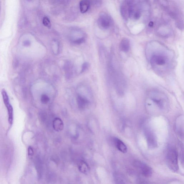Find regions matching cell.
<instances>
[{
  "label": "cell",
  "mask_w": 184,
  "mask_h": 184,
  "mask_svg": "<svg viewBox=\"0 0 184 184\" xmlns=\"http://www.w3.org/2000/svg\"><path fill=\"white\" fill-rule=\"evenodd\" d=\"M30 44V42L29 41H26L23 42V45L25 47H28Z\"/></svg>",
  "instance_id": "obj_23"
},
{
  "label": "cell",
  "mask_w": 184,
  "mask_h": 184,
  "mask_svg": "<svg viewBox=\"0 0 184 184\" xmlns=\"http://www.w3.org/2000/svg\"><path fill=\"white\" fill-rule=\"evenodd\" d=\"M3 100L5 105L9 103V98L7 92L5 89H3L1 92Z\"/></svg>",
  "instance_id": "obj_15"
},
{
  "label": "cell",
  "mask_w": 184,
  "mask_h": 184,
  "mask_svg": "<svg viewBox=\"0 0 184 184\" xmlns=\"http://www.w3.org/2000/svg\"><path fill=\"white\" fill-rule=\"evenodd\" d=\"M84 41V39L83 38H81L75 41L74 42L75 44H80L83 43Z\"/></svg>",
  "instance_id": "obj_22"
},
{
  "label": "cell",
  "mask_w": 184,
  "mask_h": 184,
  "mask_svg": "<svg viewBox=\"0 0 184 184\" xmlns=\"http://www.w3.org/2000/svg\"><path fill=\"white\" fill-rule=\"evenodd\" d=\"M166 162L168 167L174 172L178 171V154L174 148L169 147L166 156Z\"/></svg>",
  "instance_id": "obj_1"
},
{
  "label": "cell",
  "mask_w": 184,
  "mask_h": 184,
  "mask_svg": "<svg viewBox=\"0 0 184 184\" xmlns=\"http://www.w3.org/2000/svg\"><path fill=\"white\" fill-rule=\"evenodd\" d=\"M115 179L116 181L117 182V183H125V180L120 174H117L115 175Z\"/></svg>",
  "instance_id": "obj_16"
},
{
  "label": "cell",
  "mask_w": 184,
  "mask_h": 184,
  "mask_svg": "<svg viewBox=\"0 0 184 184\" xmlns=\"http://www.w3.org/2000/svg\"><path fill=\"white\" fill-rule=\"evenodd\" d=\"M28 153H29V156L30 158H31L33 156V150L32 148L30 147L29 148H28Z\"/></svg>",
  "instance_id": "obj_20"
},
{
  "label": "cell",
  "mask_w": 184,
  "mask_h": 184,
  "mask_svg": "<svg viewBox=\"0 0 184 184\" xmlns=\"http://www.w3.org/2000/svg\"><path fill=\"white\" fill-rule=\"evenodd\" d=\"M151 99L160 109H163L167 103V98L164 94L158 91H152L149 93Z\"/></svg>",
  "instance_id": "obj_3"
},
{
  "label": "cell",
  "mask_w": 184,
  "mask_h": 184,
  "mask_svg": "<svg viewBox=\"0 0 184 184\" xmlns=\"http://www.w3.org/2000/svg\"><path fill=\"white\" fill-rule=\"evenodd\" d=\"M114 80L117 93L119 95H123L125 91L126 84L125 78L122 73L117 69L114 72Z\"/></svg>",
  "instance_id": "obj_2"
},
{
  "label": "cell",
  "mask_w": 184,
  "mask_h": 184,
  "mask_svg": "<svg viewBox=\"0 0 184 184\" xmlns=\"http://www.w3.org/2000/svg\"><path fill=\"white\" fill-rule=\"evenodd\" d=\"M41 102L44 104H46L49 101V98L46 95L44 94L42 96L41 99Z\"/></svg>",
  "instance_id": "obj_18"
},
{
  "label": "cell",
  "mask_w": 184,
  "mask_h": 184,
  "mask_svg": "<svg viewBox=\"0 0 184 184\" xmlns=\"http://www.w3.org/2000/svg\"><path fill=\"white\" fill-rule=\"evenodd\" d=\"M113 141L118 150L122 153H126L127 151V146L121 140L117 138L114 137L113 139Z\"/></svg>",
  "instance_id": "obj_9"
},
{
  "label": "cell",
  "mask_w": 184,
  "mask_h": 184,
  "mask_svg": "<svg viewBox=\"0 0 184 184\" xmlns=\"http://www.w3.org/2000/svg\"><path fill=\"white\" fill-rule=\"evenodd\" d=\"M145 136L149 147L152 148L155 147L157 145L156 138L154 133L150 130H146Z\"/></svg>",
  "instance_id": "obj_8"
},
{
  "label": "cell",
  "mask_w": 184,
  "mask_h": 184,
  "mask_svg": "<svg viewBox=\"0 0 184 184\" xmlns=\"http://www.w3.org/2000/svg\"><path fill=\"white\" fill-rule=\"evenodd\" d=\"M133 166L145 177H150L152 175V168L146 164L139 160H135Z\"/></svg>",
  "instance_id": "obj_5"
},
{
  "label": "cell",
  "mask_w": 184,
  "mask_h": 184,
  "mask_svg": "<svg viewBox=\"0 0 184 184\" xmlns=\"http://www.w3.org/2000/svg\"><path fill=\"white\" fill-rule=\"evenodd\" d=\"M98 23L100 26L103 29H106L111 26L112 21L109 16L103 13L100 16L98 20Z\"/></svg>",
  "instance_id": "obj_6"
},
{
  "label": "cell",
  "mask_w": 184,
  "mask_h": 184,
  "mask_svg": "<svg viewBox=\"0 0 184 184\" xmlns=\"http://www.w3.org/2000/svg\"><path fill=\"white\" fill-rule=\"evenodd\" d=\"M153 23H152V22H151V23H149V26H153Z\"/></svg>",
  "instance_id": "obj_24"
},
{
  "label": "cell",
  "mask_w": 184,
  "mask_h": 184,
  "mask_svg": "<svg viewBox=\"0 0 184 184\" xmlns=\"http://www.w3.org/2000/svg\"><path fill=\"white\" fill-rule=\"evenodd\" d=\"M130 42L128 39L124 38L120 42L119 48L121 51L124 52H127L130 50Z\"/></svg>",
  "instance_id": "obj_10"
},
{
  "label": "cell",
  "mask_w": 184,
  "mask_h": 184,
  "mask_svg": "<svg viewBox=\"0 0 184 184\" xmlns=\"http://www.w3.org/2000/svg\"><path fill=\"white\" fill-rule=\"evenodd\" d=\"M90 5V0H81L80 3V11L81 13H84L87 12Z\"/></svg>",
  "instance_id": "obj_11"
},
{
  "label": "cell",
  "mask_w": 184,
  "mask_h": 184,
  "mask_svg": "<svg viewBox=\"0 0 184 184\" xmlns=\"http://www.w3.org/2000/svg\"><path fill=\"white\" fill-rule=\"evenodd\" d=\"M168 59L165 53L157 51L152 54L150 61L152 65L161 67L166 65Z\"/></svg>",
  "instance_id": "obj_4"
},
{
  "label": "cell",
  "mask_w": 184,
  "mask_h": 184,
  "mask_svg": "<svg viewBox=\"0 0 184 184\" xmlns=\"http://www.w3.org/2000/svg\"><path fill=\"white\" fill-rule=\"evenodd\" d=\"M88 64L87 63H85L83 64L82 69L81 72H84L87 69Z\"/></svg>",
  "instance_id": "obj_21"
},
{
  "label": "cell",
  "mask_w": 184,
  "mask_h": 184,
  "mask_svg": "<svg viewBox=\"0 0 184 184\" xmlns=\"http://www.w3.org/2000/svg\"><path fill=\"white\" fill-rule=\"evenodd\" d=\"M53 127L54 130L56 131H60L64 128L63 123L61 119L56 118L53 122Z\"/></svg>",
  "instance_id": "obj_12"
},
{
  "label": "cell",
  "mask_w": 184,
  "mask_h": 184,
  "mask_svg": "<svg viewBox=\"0 0 184 184\" xmlns=\"http://www.w3.org/2000/svg\"><path fill=\"white\" fill-rule=\"evenodd\" d=\"M77 102L78 107L81 109H84L85 108L88 103L87 99L80 95L78 96L77 97Z\"/></svg>",
  "instance_id": "obj_14"
},
{
  "label": "cell",
  "mask_w": 184,
  "mask_h": 184,
  "mask_svg": "<svg viewBox=\"0 0 184 184\" xmlns=\"http://www.w3.org/2000/svg\"><path fill=\"white\" fill-rule=\"evenodd\" d=\"M7 108L8 113V122L9 124L12 125L13 122V111L12 105L10 103L5 105Z\"/></svg>",
  "instance_id": "obj_13"
},
{
  "label": "cell",
  "mask_w": 184,
  "mask_h": 184,
  "mask_svg": "<svg viewBox=\"0 0 184 184\" xmlns=\"http://www.w3.org/2000/svg\"><path fill=\"white\" fill-rule=\"evenodd\" d=\"M121 14L123 18L127 20L130 18V5L129 0H124L121 4Z\"/></svg>",
  "instance_id": "obj_7"
},
{
  "label": "cell",
  "mask_w": 184,
  "mask_h": 184,
  "mask_svg": "<svg viewBox=\"0 0 184 184\" xmlns=\"http://www.w3.org/2000/svg\"><path fill=\"white\" fill-rule=\"evenodd\" d=\"M85 168L86 170H87L88 168L87 165L85 163L81 164V166H80V170H81L82 172H85L86 170H85Z\"/></svg>",
  "instance_id": "obj_19"
},
{
  "label": "cell",
  "mask_w": 184,
  "mask_h": 184,
  "mask_svg": "<svg viewBox=\"0 0 184 184\" xmlns=\"http://www.w3.org/2000/svg\"><path fill=\"white\" fill-rule=\"evenodd\" d=\"M42 23L45 26L49 28L51 27V23L49 19V18L47 17H44L43 20H42Z\"/></svg>",
  "instance_id": "obj_17"
}]
</instances>
